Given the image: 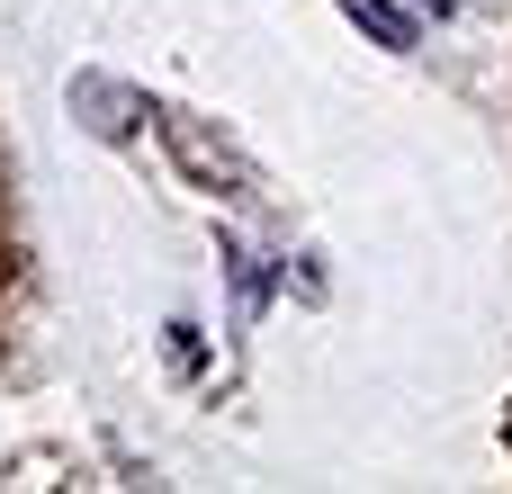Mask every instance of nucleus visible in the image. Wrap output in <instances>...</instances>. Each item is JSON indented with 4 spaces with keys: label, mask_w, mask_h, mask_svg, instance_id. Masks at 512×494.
Instances as JSON below:
<instances>
[{
    "label": "nucleus",
    "mask_w": 512,
    "mask_h": 494,
    "mask_svg": "<svg viewBox=\"0 0 512 494\" xmlns=\"http://www.w3.org/2000/svg\"><path fill=\"white\" fill-rule=\"evenodd\" d=\"M171 144H180V162H189V171H198V180H234V189H243V180H252V171H243V162H234V153H225V144H207V135H198V126H189V117H171Z\"/></svg>",
    "instance_id": "obj_1"
},
{
    "label": "nucleus",
    "mask_w": 512,
    "mask_h": 494,
    "mask_svg": "<svg viewBox=\"0 0 512 494\" xmlns=\"http://www.w3.org/2000/svg\"><path fill=\"white\" fill-rule=\"evenodd\" d=\"M342 9H351V18H360V27H369V36H378V45H396V54H405V45H414V18H405V9H396V0H342Z\"/></svg>",
    "instance_id": "obj_2"
},
{
    "label": "nucleus",
    "mask_w": 512,
    "mask_h": 494,
    "mask_svg": "<svg viewBox=\"0 0 512 494\" xmlns=\"http://www.w3.org/2000/svg\"><path fill=\"white\" fill-rule=\"evenodd\" d=\"M72 99H81V108H99V117H90L99 135H126V126H135V117H126L135 99H126V90H108V81H72Z\"/></svg>",
    "instance_id": "obj_3"
},
{
    "label": "nucleus",
    "mask_w": 512,
    "mask_h": 494,
    "mask_svg": "<svg viewBox=\"0 0 512 494\" xmlns=\"http://www.w3.org/2000/svg\"><path fill=\"white\" fill-rule=\"evenodd\" d=\"M234 288H243V315H252L261 288H270V261H261V252H234Z\"/></svg>",
    "instance_id": "obj_4"
},
{
    "label": "nucleus",
    "mask_w": 512,
    "mask_h": 494,
    "mask_svg": "<svg viewBox=\"0 0 512 494\" xmlns=\"http://www.w3.org/2000/svg\"><path fill=\"white\" fill-rule=\"evenodd\" d=\"M423 9H459V0H423Z\"/></svg>",
    "instance_id": "obj_5"
},
{
    "label": "nucleus",
    "mask_w": 512,
    "mask_h": 494,
    "mask_svg": "<svg viewBox=\"0 0 512 494\" xmlns=\"http://www.w3.org/2000/svg\"><path fill=\"white\" fill-rule=\"evenodd\" d=\"M504 441H512V432H504Z\"/></svg>",
    "instance_id": "obj_6"
}]
</instances>
